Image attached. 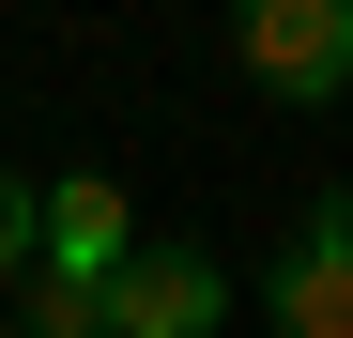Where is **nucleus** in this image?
<instances>
[{
	"label": "nucleus",
	"mask_w": 353,
	"mask_h": 338,
	"mask_svg": "<svg viewBox=\"0 0 353 338\" xmlns=\"http://www.w3.org/2000/svg\"><path fill=\"white\" fill-rule=\"evenodd\" d=\"M261 308H276V338H353V200H338V185L292 215V246H276V277H261Z\"/></svg>",
	"instance_id": "nucleus-3"
},
{
	"label": "nucleus",
	"mask_w": 353,
	"mask_h": 338,
	"mask_svg": "<svg viewBox=\"0 0 353 338\" xmlns=\"http://www.w3.org/2000/svg\"><path fill=\"white\" fill-rule=\"evenodd\" d=\"M16 338H108V308L62 292V277H31V292H16Z\"/></svg>",
	"instance_id": "nucleus-5"
},
{
	"label": "nucleus",
	"mask_w": 353,
	"mask_h": 338,
	"mask_svg": "<svg viewBox=\"0 0 353 338\" xmlns=\"http://www.w3.org/2000/svg\"><path fill=\"white\" fill-rule=\"evenodd\" d=\"M215 323H230V277L200 246H139L108 277V338H215Z\"/></svg>",
	"instance_id": "nucleus-4"
},
{
	"label": "nucleus",
	"mask_w": 353,
	"mask_h": 338,
	"mask_svg": "<svg viewBox=\"0 0 353 338\" xmlns=\"http://www.w3.org/2000/svg\"><path fill=\"white\" fill-rule=\"evenodd\" d=\"M139 261V215H123V185L108 169H62V185L31 200V277H62V292H92L108 308V277Z\"/></svg>",
	"instance_id": "nucleus-2"
},
{
	"label": "nucleus",
	"mask_w": 353,
	"mask_h": 338,
	"mask_svg": "<svg viewBox=\"0 0 353 338\" xmlns=\"http://www.w3.org/2000/svg\"><path fill=\"white\" fill-rule=\"evenodd\" d=\"M0 292H31V185L0 169Z\"/></svg>",
	"instance_id": "nucleus-6"
},
{
	"label": "nucleus",
	"mask_w": 353,
	"mask_h": 338,
	"mask_svg": "<svg viewBox=\"0 0 353 338\" xmlns=\"http://www.w3.org/2000/svg\"><path fill=\"white\" fill-rule=\"evenodd\" d=\"M230 62L276 108H338L353 92V0H246V16H230Z\"/></svg>",
	"instance_id": "nucleus-1"
}]
</instances>
